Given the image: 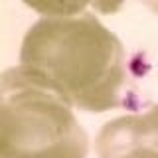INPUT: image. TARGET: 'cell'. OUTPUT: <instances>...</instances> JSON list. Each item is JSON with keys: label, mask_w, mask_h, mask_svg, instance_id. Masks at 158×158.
I'll return each instance as SVG.
<instances>
[{"label": "cell", "mask_w": 158, "mask_h": 158, "mask_svg": "<svg viewBox=\"0 0 158 158\" xmlns=\"http://www.w3.org/2000/svg\"><path fill=\"white\" fill-rule=\"evenodd\" d=\"M99 158H158V105L109 121L97 135Z\"/></svg>", "instance_id": "3957f363"}, {"label": "cell", "mask_w": 158, "mask_h": 158, "mask_svg": "<svg viewBox=\"0 0 158 158\" xmlns=\"http://www.w3.org/2000/svg\"><path fill=\"white\" fill-rule=\"evenodd\" d=\"M79 6L40 18L28 28L20 65L40 75L71 107L105 113L121 105L127 57L121 40Z\"/></svg>", "instance_id": "6da1fadb"}, {"label": "cell", "mask_w": 158, "mask_h": 158, "mask_svg": "<svg viewBox=\"0 0 158 158\" xmlns=\"http://www.w3.org/2000/svg\"><path fill=\"white\" fill-rule=\"evenodd\" d=\"M71 105L24 65L0 73V158H87Z\"/></svg>", "instance_id": "7a4b0ae2"}]
</instances>
